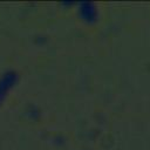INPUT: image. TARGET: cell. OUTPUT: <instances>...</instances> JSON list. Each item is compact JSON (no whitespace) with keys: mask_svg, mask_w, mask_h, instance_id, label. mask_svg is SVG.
Returning <instances> with one entry per match:
<instances>
[{"mask_svg":"<svg viewBox=\"0 0 150 150\" xmlns=\"http://www.w3.org/2000/svg\"><path fill=\"white\" fill-rule=\"evenodd\" d=\"M16 80H18V75L14 71H6L0 76V105L5 100V97L7 96L8 91L16 83Z\"/></svg>","mask_w":150,"mask_h":150,"instance_id":"obj_1","label":"cell"}]
</instances>
